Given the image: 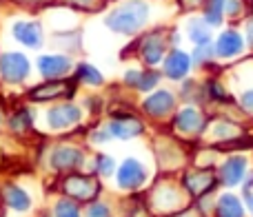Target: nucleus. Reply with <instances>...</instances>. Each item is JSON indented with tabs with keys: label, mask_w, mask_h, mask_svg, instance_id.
Here are the masks:
<instances>
[{
	"label": "nucleus",
	"mask_w": 253,
	"mask_h": 217,
	"mask_svg": "<svg viewBox=\"0 0 253 217\" xmlns=\"http://www.w3.org/2000/svg\"><path fill=\"white\" fill-rule=\"evenodd\" d=\"M240 105H242V108H245L247 113H253V89H249V91L242 93Z\"/></svg>",
	"instance_id": "obj_27"
},
{
	"label": "nucleus",
	"mask_w": 253,
	"mask_h": 217,
	"mask_svg": "<svg viewBox=\"0 0 253 217\" xmlns=\"http://www.w3.org/2000/svg\"><path fill=\"white\" fill-rule=\"evenodd\" d=\"M76 78H78L80 82H84V84H91V87H100V84H102V73L96 69V67L87 65V62L78 65V71H76Z\"/></svg>",
	"instance_id": "obj_20"
},
{
	"label": "nucleus",
	"mask_w": 253,
	"mask_h": 217,
	"mask_svg": "<svg viewBox=\"0 0 253 217\" xmlns=\"http://www.w3.org/2000/svg\"><path fill=\"white\" fill-rule=\"evenodd\" d=\"M80 117H83V113H80V108L74 107V105H58L47 113L49 126H51V129H58V131L78 124Z\"/></svg>",
	"instance_id": "obj_8"
},
{
	"label": "nucleus",
	"mask_w": 253,
	"mask_h": 217,
	"mask_svg": "<svg viewBox=\"0 0 253 217\" xmlns=\"http://www.w3.org/2000/svg\"><path fill=\"white\" fill-rule=\"evenodd\" d=\"M62 191L76 202H87V200H93V197L100 193V184L96 182L93 178L89 175H69L62 184Z\"/></svg>",
	"instance_id": "obj_4"
},
{
	"label": "nucleus",
	"mask_w": 253,
	"mask_h": 217,
	"mask_svg": "<svg viewBox=\"0 0 253 217\" xmlns=\"http://www.w3.org/2000/svg\"><path fill=\"white\" fill-rule=\"evenodd\" d=\"M205 115H202L198 108H182V111H178V115H175L173 120V126L178 133L182 135H200L202 131H205Z\"/></svg>",
	"instance_id": "obj_5"
},
{
	"label": "nucleus",
	"mask_w": 253,
	"mask_h": 217,
	"mask_svg": "<svg viewBox=\"0 0 253 217\" xmlns=\"http://www.w3.org/2000/svg\"><path fill=\"white\" fill-rule=\"evenodd\" d=\"M13 38L18 40L20 44H25V47L29 49H38L42 47V27L38 25V22H16L11 29Z\"/></svg>",
	"instance_id": "obj_11"
},
{
	"label": "nucleus",
	"mask_w": 253,
	"mask_h": 217,
	"mask_svg": "<svg viewBox=\"0 0 253 217\" xmlns=\"http://www.w3.org/2000/svg\"><path fill=\"white\" fill-rule=\"evenodd\" d=\"M53 217H80L76 200H58L53 206Z\"/></svg>",
	"instance_id": "obj_23"
},
{
	"label": "nucleus",
	"mask_w": 253,
	"mask_h": 217,
	"mask_svg": "<svg viewBox=\"0 0 253 217\" xmlns=\"http://www.w3.org/2000/svg\"><path fill=\"white\" fill-rule=\"evenodd\" d=\"M71 96V84L65 80H47L40 87H34L29 91V98L34 102H47V100H56V98H67Z\"/></svg>",
	"instance_id": "obj_7"
},
{
	"label": "nucleus",
	"mask_w": 253,
	"mask_h": 217,
	"mask_svg": "<svg viewBox=\"0 0 253 217\" xmlns=\"http://www.w3.org/2000/svg\"><path fill=\"white\" fill-rule=\"evenodd\" d=\"M31 124V117H29V113H27V111H22V113H18V115L16 117H13V120H11V126H13V129H27V126H29Z\"/></svg>",
	"instance_id": "obj_26"
},
{
	"label": "nucleus",
	"mask_w": 253,
	"mask_h": 217,
	"mask_svg": "<svg viewBox=\"0 0 253 217\" xmlns=\"http://www.w3.org/2000/svg\"><path fill=\"white\" fill-rule=\"evenodd\" d=\"M173 105H175V96H173V93L167 91V89H160V91L151 93V96L144 100L142 108L151 117H162V115H167V113L173 108Z\"/></svg>",
	"instance_id": "obj_14"
},
{
	"label": "nucleus",
	"mask_w": 253,
	"mask_h": 217,
	"mask_svg": "<svg viewBox=\"0 0 253 217\" xmlns=\"http://www.w3.org/2000/svg\"><path fill=\"white\" fill-rule=\"evenodd\" d=\"M96 171L102 175V178H109V175H114V173H116V162H114V157L105 155V153L96 155Z\"/></svg>",
	"instance_id": "obj_24"
},
{
	"label": "nucleus",
	"mask_w": 253,
	"mask_h": 217,
	"mask_svg": "<svg viewBox=\"0 0 253 217\" xmlns=\"http://www.w3.org/2000/svg\"><path fill=\"white\" fill-rule=\"evenodd\" d=\"M165 75L171 80H182L184 75L189 73V69H191V58L187 56L184 51H180V49H173V51L167 56L165 60Z\"/></svg>",
	"instance_id": "obj_17"
},
{
	"label": "nucleus",
	"mask_w": 253,
	"mask_h": 217,
	"mask_svg": "<svg viewBox=\"0 0 253 217\" xmlns=\"http://www.w3.org/2000/svg\"><path fill=\"white\" fill-rule=\"evenodd\" d=\"M116 180H118V186L125 188V191H138L147 182V169L140 160L126 157L116 171Z\"/></svg>",
	"instance_id": "obj_3"
},
{
	"label": "nucleus",
	"mask_w": 253,
	"mask_h": 217,
	"mask_svg": "<svg viewBox=\"0 0 253 217\" xmlns=\"http://www.w3.org/2000/svg\"><path fill=\"white\" fill-rule=\"evenodd\" d=\"M29 60H27L25 53H18V51H9L0 56V78L4 82H22V80L29 75Z\"/></svg>",
	"instance_id": "obj_2"
},
{
	"label": "nucleus",
	"mask_w": 253,
	"mask_h": 217,
	"mask_svg": "<svg viewBox=\"0 0 253 217\" xmlns=\"http://www.w3.org/2000/svg\"><path fill=\"white\" fill-rule=\"evenodd\" d=\"M247 204H249V211L253 215V195H251V193H247Z\"/></svg>",
	"instance_id": "obj_29"
},
{
	"label": "nucleus",
	"mask_w": 253,
	"mask_h": 217,
	"mask_svg": "<svg viewBox=\"0 0 253 217\" xmlns=\"http://www.w3.org/2000/svg\"><path fill=\"white\" fill-rule=\"evenodd\" d=\"M4 202H7L9 209L18 211V213H27V211L31 209L29 193H27L25 188H20V186H9L7 191H4Z\"/></svg>",
	"instance_id": "obj_19"
},
{
	"label": "nucleus",
	"mask_w": 253,
	"mask_h": 217,
	"mask_svg": "<svg viewBox=\"0 0 253 217\" xmlns=\"http://www.w3.org/2000/svg\"><path fill=\"white\" fill-rule=\"evenodd\" d=\"M165 38H162L158 31H151V34H147L142 38V42H140V56H142V60L147 62L149 67H156L158 62L162 60V56H165Z\"/></svg>",
	"instance_id": "obj_9"
},
{
	"label": "nucleus",
	"mask_w": 253,
	"mask_h": 217,
	"mask_svg": "<svg viewBox=\"0 0 253 217\" xmlns=\"http://www.w3.org/2000/svg\"><path fill=\"white\" fill-rule=\"evenodd\" d=\"M215 182H218L215 175L209 173V171H193V173L184 175V186H187V191L193 193V195H198V197H202V195L213 191Z\"/></svg>",
	"instance_id": "obj_15"
},
{
	"label": "nucleus",
	"mask_w": 253,
	"mask_h": 217,
	"mask_svg": "<svg viewBox=\"0 0 253 217\" xmlns=\"http://www.w3.org/2000/svg\"><path fill=\"white\" fill-rule=\"evenodd\" d=\"M144 124L140 117L135 115H123V117H114L109 124V131L114 138L118 140H131V138H138L142 133Z\"/></svg>",
	"instance_id": "obj_12"
},
{
	"label": "nucleus",
	"mask_w": 253,
	"mask_h": 217,
	"mask_svg": "<svg viewBox=\"0 0 253 217\" xmlns=\"http://www.w3.org/2000/svg\"><path fill=\"white\" fill-rule=\"evenodd\" d=\"M189 38H191L196 44L211 42V31H209V27H207V22L205 20H191L189 22Z\"/></svg>",
	"instance_id": "obj_21"
},
{
	"label": "nucleus",
	"mask_w": 253,
	"mask_h": 217,
	"mask_svg": "<svg viewBox=\"0 0 253 217\" xmlns=\"http://www.w3.org/2000/svg\"><path fill=\"white\" fill-rule=\"evenodd\" d=\"M247 34H249V42H251V47H253V18L249 20V25H247Z\"/></svg>",
	"instance_id": "obj_28"
},
{
	"label": "nucleus",
	"mask_w": 253,
	"mask_h": 217,
	"mask_svg": "<svg viewBox=\"0 0 253 217\" xmlns=\"http://www.w3.org/2000/svg\"><path fill=\"white\" fill-rule=\"evenodd\" d=\"M84 217H111V209L105 202H91L84 211Z\"/></svg>",
	"instance_id": "obj_25"
},
{
	"label": "nucleus",
	"mask_w": 253,
	"mask_h": 217,
	"mask_svg": "<svg viewBox=\"0 0 253 217\" xmlns=\"http://www.w3.org/2000/svg\"><path fill=\"white\" fill-rule=\"evenodd\" d=\"M215 215L218 217H245V206H242L240 197L233 193H224L215 204Z\"/></svg>",
	"instance_id": "obj_18"
},
{
	"label": "nucleus",
	"mask_w": 253,
	"mask_h": 217,
	"mask_svg": "<svg viewBox=\"0 0 253 217\" xmlns=\"http://www.w3.org/2000/svg\"><path fill=\"white\" fill-rule=\"evenodd\" d=\"M215 60V47L211 42H205V44H196L193 49V65L196 67H202L207 62H213Z\"/></svg>",
	"instance_id": "obj_22"
},
{
	"label": "nucleus",
	"mask_w": 253,
	"mask_h": 217,
	"mask_svg": "<svg viewBox=\"0 0 253 217\" xmlns=\"http://www.w3.org/2000/svg\"><path fill=\"white\" fill-rule=\"evenodd\" d=\"M215 56L218 58H233L238 56V53H242V49H245V40H242V36L238 34V31L229 29L224 31V34H220V38L215 40Z\"/></svg>",
	"instance_id": "obj_16"
},
{
	"label": "nucleus",
	"mask_w": 253,
	"mask_h": 217,
	"mask_svg": "<svg viewBox=\"0 0 253 217\" xmlns=\"http://www.w3.org/2000/svg\"><path fill=\"white\" fill-rule=\"evenodd\" d=\"M74 69V62L67 56H42L38 58V71L44 75V78H60V75H67Z\"/></svg>",
	"instance_id": "obj_13"
},
{
	"label": "nucleus",
	"mask_w": 253,
	"mask_h": 217,
	"mask_svg": "<svg viewBox=\"0 0 253 217\" xmlns=\"http://www.w3.org/2000/svg\"><path fill=\"white\" fill-rule=\"evenodd\" d=\"M147 18H149V4L144 0H126L125 4H120L118 9H114L105 18V25L116 34L133 36L144 27Z\"/></svg>",
	"instance_id": "obj_1"
},
{
	"label": "nucleus",
	"mask_w": 253,
	"mask_h": 217,
	"mask_svg": "<svg viewBox=\"0 0 253 217\" xmlns=\"http://www.w3.org/2000/svg\"><path fill=\"white\" fill-rule=\"evenodd\" d=\"M51 169L53 171H74L78 166H83L84 155L80 148L74 146H58L51 151Z\"/></svg>",
	"instance_id": "obj_6"
},
{
	"label": "nucleus",
	"mask_w": 253,
	"mask_h": 217,
	"mask_svg": "<svg viewBox=\"0 0 253 217\" xmlns=\"http://www.w3.org/2000/svg\"><path fill=\"white\" fill-rule=\"evenodd\" d=\"M247 175V157L233 155L220 166V182L224 186H238Z\"/></svg>",
	"instance_id": "obj_10"
}]
</instances>
